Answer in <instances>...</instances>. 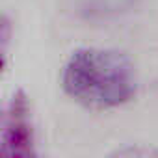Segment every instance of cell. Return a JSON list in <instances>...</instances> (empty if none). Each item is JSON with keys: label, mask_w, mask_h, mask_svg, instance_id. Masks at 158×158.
Segmentation results:
<instances>
[{"label": "cell", "mask_w": 158, "mask_h": 158, "mask_svg": "<svg viewBox=\"0 0 158 158\" xmlns=\"http://www.w3.org/2000/svg\"><path fill=\"white\" fill-rule=\"evenodd\" d=\"M0 158H41L32 104L21 89L0 104Z\"/></svg>", "instance_id": "cell-2"}, {"label": "cell", "mask_w": 158, "mask_h": 158, "mask_svg": "<svg viewBox=\"0 0 158 158\" xmlns=\"http://www.w3.org/2000/svg\"><path fill=\"white\" fill-rule=\"evenodd\" d=\"M108 158H158L156 145H125L115 149Z\"/></svg>", "instance_id": "cell-4"}, {"label": "cell", "mask_w": 158, "mask_h": 158, "mask_svg": "<svg viewBox=\"0 0 158 158\" xmlns=\"http://www.w3.org/2000/svg\"><path fill=\"white\" fill-rule=\"evenodd\" d=\"M8 37H10V21L0 15V73H2L4 65H6V45H8Z\"/></svg>", "instance_id": "cell-5"}, {"label": "cell", "mask_w": 158, "mask_h": 158, "mask_svg": "<svg viewBox=\"0 0 158 158\" xmlns=\"http://www.w3.org/2000/svg\"><path fill=\"white\" fill-rule=\"evenodd\" d=\"M139 0H82L80 13L88 21H112L130 13Z\"/></svg>", "instance_id": "cell-3"}, {"label": "cell", "mask_w": 158, "mask_h": 158, "mask_svg": "<svg viewBox=\"0 0 158 158\" xmlns=\"http://www.w3.org/2000/svg\"><path fill=\"white\" fill-rule=\"evenodd\" d=\"M67 97L88 110L104 112L130 102L138 93V73L132 60L115 48H76L61 69Z\"/></svg>", "instance_id": "cell-1"}]
</instances>
